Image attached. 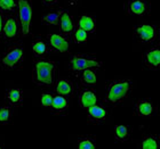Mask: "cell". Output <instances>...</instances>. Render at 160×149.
Here are the masks:
<instances>
[{"mask_svg": "<svg viewBox=\"0 0 160 149\" xmlns=\"http://www.w3.org/2000/svg\"><path fill=\"white\" fill-rule=\"evenodd\" d=\"M78 26L81 27L82 30L87 31L88 33H92L96 30V21L92 16L82 15L78 21Z\"/></svg>", "mask_w": 160, "mask_h": 149, "instance_id": "obj_18", "label": "cell"}, {"mask_svg": "<svg viewBox=\"0 0 160 149\" xmlns=\"http://www.w3.org/2000/svg\"><path fill=\"white\" fill-rule=\"evenodd\" d=\"M113 136L114 139L120 142H126L130 139V129L127 125L118 124L114 126L113 129Z\"/></svg>", "mask_w": 160, "mask_h": 149, "instance_id": "obj_16", "label": "cell"}, {"mask_svg": "<svg viewBox=\"0 0 160 149\" xmlns=\"http://www.w3.org/2000/svg\"><path fill=\"white\" fill-rule=\"evenodd\" d=\"M52 109L55 113H64L69 107V101L65 98V96H61V95H56L54 96L53 103H52Z\"/></svg>", "mask_w": 160, "mask_h": 149, "instance_id": "obj_19", "label": "cell"}, {"mask_svg": "<svg viewBox=\"0 0 160 149\" xmlns=\"http://www.w3.org/2000/svg\"><path fill=\"white\" fill-rule=\"evenodd\" d=\"M2 31L5 37L8 38V39H12V38L16 37L17 34V22L14 17H7L5 23H3Z\"/></svg>", "mask_w": 160, "mask_h": 149, "instance_id": "obj_15", "label": "cell"}, {"mask_svg": "<svg viewBox=\"0 0 160 149\" xmlns=\"http://www.w3.org/2000/svg\"><path fill=\"white\" fill-rule=\"evenodd\" d=\"M70 70L73 72H82L86 68H100L102 66V62L96 58L83 55H74L70 58L69 62Z\"/></svg>", "mask_w": 160, "mask_h": 149, "instance_id": "obj_3", "label": "cell"}, {"mask_svg": "<svg viewBox=\"0 0 160 149\" xmlns=\"http://www.w3.org/2000/svg\"><path fill=\"white\" fill-rule=\"evenodd\" d=\"M87 119L92 124H100L103 123L108 117V110L103 106L100 105H93L89 108H87Z\"/></svg>", "mask_w": 160, "mask_h": 149, "instance_id": "obj_8", "label": "cell"}, {"mask_svg": "<svg viewBox=\"0 0 160 149\" xmlns=\"http://www.w3.org/2000/svg\"><path fill=\"white\" fill-rule=\"evenodd\" d=\"M2 26H3V20H2V15L0 13V37H1V32H2Z\"/></svg>", "mask_w": 160, "mask_h": 149, "instance_id": "obj_29", "label": "cell"}, {"mask_svg": "<svg viewBox=\"0 0 160 149\" xmlns=\"http://www.w3.org/2000/svg\"><path fill=\"white\" fill-rule=\"evenodd\" d=\"M143 63L150 70H160V44H156L144 51Z\"/></svg>", "mask_w": 160, "mask_h": 149, "instance_id": "obj_7", "label": "cell"}, {"mask_svg": "<svg viewBox=\"0 0 160 149\" xmlns=\"http://www.w3.org/2000/svg\"><path fill=\"white\" fill-rule=\"evenodd\" d=\"M18 13H20V22L23 35H28L30 31L31 20H32V7L29 0H18Z\"/></svg>", "mask_w": 160, "mask_h": 149, "instance_id": "obj_6", "label": "cell"}, {"mask_svg": "<svg viewBox=\"0 0 160 149\" xmlns=\"http://www.w3.org/2000/svg\"><path fill=\"white\" fill-rule=\"evenodd\" d=\"M54 99V95L49 92H45L41 95V99H40V103H41V106L45 107V108H48V107L52 106V103H53Z\"/></svg>", "mask_w": 160, "mask_h": 149, "instance_id": "obj_27", "label": "cell"}, {"mask_svg": "<svg viewBox=\"0 0 160 149\" xmlns=\"http://www.w3.org/2000/svg\"><path fill=\"white\" fill-rule=\"evenodd\" d=\"M62 12H49L42 16V22L47 25H57L60 23Z\"/></svg>", "mask_w": 160, "mask_h": 149, "instance_id": "obj_23", "label": "cell"}, {"mask_svg": "<svg viewBox=\"0 0 160 149\" xmlns=\"http://www.w3.org/2000/svg\"><path fill=\"white\" fill-rule=\"evenodd\" d=\"M0 149H1V146H0Z\"/></svg>", "mask_w": 160, "mask_h": 149, "instance_id": "obj_31", "label": "cell"}, {"mask_svg": "<svg viewBox=\"0 0 160 149\" xmlns=\"http://www.w3.org/2000/svg\"><path fill=\"white\" fill-rule=\"evenodd\" d=\"M57 0H43V2H46V3H54V2H56Z\"/></svg>", "mask_w": 160, "mask_h": 149, "instance_id": "obj_30", "label": "cell"}, {"mask_svg": "<svg viewBox=\"0 0 160 149\" xmlns=\"http://www.w3.org/2000/svg\"><path fill=\"white\" fill-rule=\"evenodd\" d=\"M96 141L94 137H83L78 140V149H95Z\"/></svg>", "mask_w": 160, "mask_h": 149, "instance_id": "obj_24", "label": "cell"}, {"mask_svg": "<svg viewBox=\"0 0 160 149\" xmlns=\"http://www.w3.org/2000/svg\"><path fill=\"white\" fill-rule=\"evenodd\" d=\"M16 6L15 0H0V8L3 10H13Z\"/></svg>", "mask_w": 160, "mask_h": 149, "instance_id": "obj_28", "label": "cell"}, {"mask_svg": "<svg viewBox=\"0 0 160 149\" xmlns=\"http://www.w3.org/2000/svg\"><path fill=\"white\" fill-rule=\"evenodd\" d=\"M142 149H158L160 148V138L158 136H148L141 142Z\"/></svg>", "mask_w": 160, "mask_h": 149, "instance_id": "obj_21", "label": "cell"}, {"mask_svg": "<svg viewBox=\"0 0 160 149\" xmlns=\"http://www.w3.org/2000/svg\"><path fill=\"white\" fill-rule=\"evenodd\" d=\"M80 82L85 86H94L97 83V75L95 71L92 68H86L82 71L81 76H80Z\"/></svg>", "mask_w": 160, "mask_h": 149, "instance_id": "obj_17", "label": "cell"}, {"mask_svg": "<svg viewBox=\"0 0 160 149\" xmlns=\"http://www.w3.org/2000/svg\"><path fill=\"white\" fill-rule=\"evenodd\" d=\"M55 91H56L57 95H61V96L71 97V96H73V93H74V86H73V83H72V81H70V80L61 79L60 81L56 83Z\"/></svg>", "mask_w": 160, "mask_h": 149, "instance_id": "obj_13", "label": "cell"}, {"mask_svg": "<svg viewBox=\"0 0 160 149\" xmlns=\"http://www.w3.org/2000/svg\"><path fill=\"white\" fill-rule=\"evenodd\" d=\"M132 90H133V83L130 80H112L107 86L105 103L110 105H118L123 103L132 93Z\"/></svg>", "mask_w": 160, "mask_h": 149, "instance_id": "obj_1", "label": "cell"}, {"mask_svg": "<svg viewBox=\"0 0 160 149\" xmlns=\"http://www.w3.org/2000/svg\"><path fill=\"white\" fill-rule=\"evenodd\" d=\"M56 64L52 60H38L34 64L32 79L39 86H52L54 83Z\"/></svg>", "mask_w": 160, "mask_h": 149, "instance_id": "obj_2", "label": "cell"}, {"mask_svg": "<svg viewBox=\"0 0 160 149\" xmlns=\"http://www.w3.org/2000/svg\"><path fill=\"white\" fill-rule=\"evenodd\" d=\"M135 37L138 41L144 43L156 42L159 40L160 29L156 24H142L135 29Z\"/></svg>", "mask_w": 160, "mask_h": 149, "instance_id": "obj_4", "label": "cell"}, {"mask_svg": "<svg viewBox=\"0 0 160 149\" xmlns=\"http://www.w3.org/2000/svg\"><path fill=\"white\" fill-rule=\"evenodd\" d=\"M10 119H12V109L9 106H3L0 107V124H7L9 123Z\"/></svg>", "mask_w": 160, "mask_h": 149, "instance_id": "obj_26", "label": "cell"}, {"mask_svg": "<svg viewBox=\"0 0 160 149\" xmlns=\"http://www.w3.org/2000/svg\"><path fill=\"white\" fill-rule=\"evenodd\" d=\"M58 24H60L61 31H62L64 34H70L74 31L73 20L71 18L70 14L67 13V12H62L61 18H60V23Z\"/></svg>", "mask_w": 160, "mask_h": 149, "instance_id": "obj_14", "label": "cell"}, {"mask_svg": "<svg viewBox=\"0 0 160 149\" xmlns=\"http://www.w3.org/2000/svg\"><path fill=\"white\" fill-rule=\"evenodd\" d=\"M98 103V98H97L96 92L93 89L86 88L83 89L79 95V105L81 108L87 109L93 105H96Z\"/></svg>", "mask_w": 160, "mask_h": 149, "instance_id": "obj_11", "label": "cell"}, {"mask_svg": "<svg viewBox=\"0 0 160 149\" xmlns=\"http://www.w3.org/2000/svg\"><path fill=\"white\" fill-rule=\"evenodd\" d=\"M23 49L21 47L14 46L10 47L6 53L3 54L1 58H0V63L3 67L6 68H14L16 67L18 64L23 59Z\"/></svg>", "mask_w": 160, "mask_h": 149, "instance_id": "obj_5", "label": "cell"}, {"mask_svg": "<svg viewBox=\"0 0 160 149\" xmlns=\"http://www.w3.org/2000/svg\"><path fill=\"white\" fill-rule=\"evenodd\" d=\"M48 39H49L50 46L53 47L54 49H56L57 51H60V53H67L69 48H70L69 40L65 37H63V35H61V34L53 33L48 37Z\"/></svg>", "mask_w": 160, "mask_h": 149, "instance_id": "obj_12", "label": "cell"}, {"mask_svg": "<svg viewBox=\"0 0 160 149\" xmlns=\"http://www.w3.org/2000/svg\"><path fill=\"white\" fill-rule=\"evenodd\" d=\"M157 106L151 100L140 99L135 105V114L140 117H151L156 115Z\"/></svg>", "mask_w": 160, "mask_h": 149, "instance_id": "obj_10", "label": "cell"}, {"mask_svg": "<svg viewBox=\"0 0 160 149\" xmlns=\"http://www.w3.org/2000/svg\"><path fill=\"white\" fill-rule=\"evenodd\" d=\"M32 51L36 57H43L48 53V47L47 43L43 40H36L32 44Z\"/></svg>", "mask_w": 160, "mask_h": 149, "instance_id": "obj_22", "label": "cell"}, {"mask_svg": "<svg viewBox=\"0 0 160 149\" xmlns=\"http://www.w3.org/2000/svg\"><path fill=\"white\" fill-rule=\"evenodd\" d=\"M6 98L10 105L16 106V105H20L22 103V100H23V93H22V91L20 89H10L7 91Z\"/></svg>", "mask_w": 160, "mask_h": 149, "instance_id": "obj_20", "label": "cell"}, {"mask_svg": "<svg viewBox=\"0 0 160 149\" xmlns=\"http://www.w3.org/2000/svg\"><path fill=\"white\" fill-rule=\"evenodd\" d=\"M73 40L77 43H83L88 40V32L78 26L73 31Z\"/></svg>", "mask_w": 160, "mask_h": 149, "instance_id": "obj_25", "label": "cell"}, {"mask_svg": "<svg viewBox=\"0 0 160 149\" xmlns=\"http://www.w3.org/2000/svg\"><path fill=\"white\" fill-rule=\"evenodd\" d=\"M126 7L127 13L136 16H144L150 12V2L148 0H129Z\"/></svg>", "mask_w": 160, "mask_h": 149, "instance_id": "obj_9", "label": "cell"}]
</instances>
